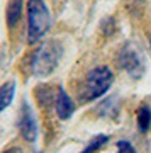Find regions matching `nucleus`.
Wrapping results in <instances>:
<instances>
[{
  "instance_id": "obj_1",
  "label": "nucleus",
  "mask_w": 151,
  "mask_h": 153,
  "mask_svg": "<svg viewBox=\"0 0 151 153\" xmlns=\"http://www.w3.org/2000/svg\"><path fill=\"white\" fill-rule=\"evenodd\" d=\"M63 56V44L58 39H48L39 43V46L33 51L29 60V70L34 76L44 78L49 76L56 68Z\"/></svg>"
},
{
  "instance_id": "obj_2",
  "label": "nucleus",
  "mask_w": 151,
  "mask_h": 153,
  "mask_svg": "<svg viewBox=\"0 0 151 153\" xmlns=\"http://www.w3.org/2000/svg\"><path fill=\"white\" fill-rule=\"evenodd\" d=\"M49 29L51 14L44 0H27V43H39Z\"/></svg>"
},
{
  "instance_id": "obj_3",
  "label": "nucleus",
  "mask_w": 151,
  "mask_h": 153,
  "mask_svg": "<svg viewBox=\"0 0 151 153\" xmlns=\"http://www.w3.org/2000/svg\"><path fill=\"white\" fill-rule=\"evenodd\" d=\"M114 83V73L105 65L95 66L85 75L83 88H81V102H90L102 97Z\"/></svg>"
},
{
  "instance_id": "obj_4",
  "label": "nucleus",
  "mask_w": 151,
  "mask_h": 153,
  "mask_svg": "<svg viewBox=\"0 0 151 153\" xmlns=\"http://www.w3.org/2000/svg\"><path fill=\"white\" fill-rule=\"evenodd\" d=\"M117 66L121 70H124L131 78H141L146 71V60L139 46L134 43H126L122 48L119 49L115 56Z\"/></svg>"
},
{
  "instance_id": "obj_5",
  "label": "nucleus",
  "mask_w": 151,
  "mask_h": 153,
  "mask_svg": "<svg viewBox=\"0 0 151 153\" xmlns=\"http://www.w3.org/2000/svg\"><path fill=\"white\" fill-rule=\"evenodd\" d=\"M17 128H19V133L21 136L29 143H34L38 140V121H36V116H34V111L31 109V105L24 102L21 105V111H19V119H17Z\"/></svg>"
},
{
  "instance_id": "obj_6",
  "label": "nucleus",
  "mask_w": 151,
  "mask_h": 153,
  "mask_svg": "<svg viewBox=\"0 0 151 153\" xmlns=\"http://www.w3.org/2000/svg\"><path fill=\"white\" fill-rule=\"evenodd\" d=\"M54 107H56V114L59 119H70L73 112H75V102L71 100V97L66 94V90L63 87L58 88L56 94V100H54Z\"/></svg>"
},
{
  "instance_id": "obj_7",
  "label": "nucleus",
  "mask_w": 151,
  "mask_h": 153,
  "mask_svg": "<svg viewBox=\"0 0 151 153\" xmlns=\"http://www.w3.org/2000/svg\"><path fill=\"white\" fill-rule=\"evenodd\" d=\"M22 12H24V0H9L7 10H5L7 26L9 27L17 26V22L21 21V17H22Z\"/></svg>"
},
{
  "instance_id": "obj_8",
  "label": "nucleus",
  "mask_w": 151,
  "mask_h": 153,
  "mask_svg": "<svg viewBox=\"0 0 151 153\" xmlns=\"http://www.w3.org/2000/svg\"><path fill=\"white\" fill-rule=\"evenodd\" d=\"M14 95H16V82L14 80H9L0 85V114L12 104Z\"/></svg>"
},
{
  "instance_id": "obj_9",
  "label": "nucleus",
  "mask_w": 151,
  "mask_h": 153,
  "mask_svg": "<svg viewBox=\"0 0 151 153\" xmlns=\"http://www.w3.org/2000/svg\"><path fill=\"white\" fill-rule=\"evenodd\" d=\"M136 123H138V129L141 133H148V129L151 128V107L141 105L136 112Z\"/></svg>"
},
{
  "instance_id": "obj_10",
  "label": "nucleus",
  "mask_w": 151,
  "mask_h": 153,
  "mask_svg": "<svg viewBox=\"0 0 151 153\" xmlns=\"http://www.w3.org/2000/svg\"><path fill=\"white\" fill-rule=\"evenodd\" d=\"M107 143H109V136H107V134H97V136L93 138L92 141L85 146V150L80 152V153H97L98 150H102L104 145H107Z\"/></svg>"
},
{
  "instance_id": "obj_11",
  "label": "nucleus",
  "mask_w": 151,
  "mask_h": 153,
  "mask_svg": "<svg viewBox=\"0 0 151 153\" xmlns=\"http://www.w3.org/2000/svg\"><path fill=\"white\" fill-rule=\"evenodd\" d=\"M117 153H138V152L134 150V146L129 141L122 140V141L117 143Z\"/></svg>"
},
{
  "instance_id": "obj_12",
  "label": "nucleus",
  "mask_w": 151,
  "mask_h": 153,
  "mask_svg": "<svg viewBox=\"0 0 151 153\" xmlns=\"http://www.w3.org/2000/svg\"><path fill=\"white\" fill-rule=\"evenodd\" d=\"M2 153H24V152H22L19 146H12V148H7V150H4Z\"/></svg>"
},
{
  "instance_id": "obj_13",
  "label": "nucleus",
  "mask_w": 151,
  "mask_h": 153,
  "mask_svg": "<svg viewBox=\"0 0 151 153\" xmlns=\"http://www.w3.org/2000/svg\"><path fill=\"white\" fill-rule=\"evenodd\" d=\"M150 44H151V41H150Z\"/></svg>"
}]
</instances>
